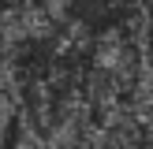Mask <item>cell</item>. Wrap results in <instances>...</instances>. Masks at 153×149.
Segmentation results:
<instances>
[{"mask_svg":"<svg viewBox=\"0 0 153 149\" xmlns=\"http://www.w3.org/2000/svg\"><path fill=\"white\" fill-rule=\"evenodd\" d=\"M79 149H153V119L142 116L134 104L105 112L94 119Z\"/></svg>","mask_w":153,"mask_h":149,"instance_id":"obj_1","label":"cell"}]
</instances>
